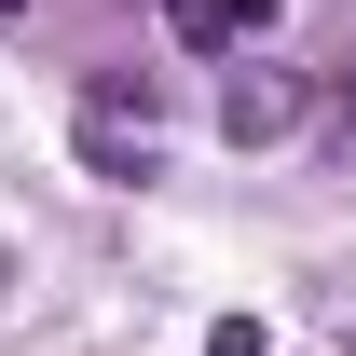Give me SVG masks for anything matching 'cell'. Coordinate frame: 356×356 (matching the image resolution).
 Wrapping results in <instances>:
<instances>
[{"mask_svg": "<svg viewBox=\"0 0 356 356\" xmlns=\"http://www.w3.org/2000/svg\"><path fill=\"white\" fill-rule=\"evenodd\" d=\"M302 110H315L302 69H233V83H220V137H233V151H274Z\"/></svg>", "mask_w": 356, "mask_h": 356, "instance_id": "obj_1", "label": "cell"}, {"mask_svg": "<svg viewBox=\"0 0 356 356\" xmlns=\"http://www.w3.org/2000/svg\"><path fill=\"white\" fill-rule=\"evenodd\" d=\"M206 356H274V343H261V315H220V329H206Z\"/></svg>", "mask_w": 356, "mask_h": 356, "instance_id": "obj_3", "label": "cell"}, {"mask_svg": "<svg viewBox=\"0 0 356 356\" xmlns=\"http://www.w3.org/2000/svg\"><path fill=\"white\" fill-rule=\"evenodd\" d=\"M165 28H178L192 55H233V42H261V28H274V0H165Z\"/></svg>", "mask_w": 356, "mask_h": 356, "instance_id": "obj_2", "label": "cell"}, {"mask_svg": "<svg viewBox=\"0 0 356 356\" xmlns=\"http://www.w3.org/2000/svg\"><path fill=\"white\" fill-rule=\"evenodd\" d=\"M315 96H329V124L356 137V55H329V83H315Z\"/></svg>", "mask_w": 356, "mask_h": 356, "instance_id": "obj_4", "label": "cell"}]
</instances>
